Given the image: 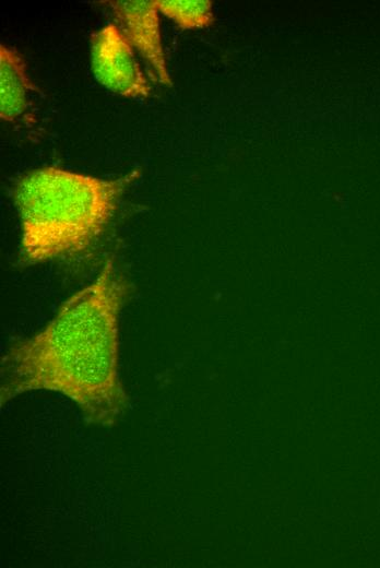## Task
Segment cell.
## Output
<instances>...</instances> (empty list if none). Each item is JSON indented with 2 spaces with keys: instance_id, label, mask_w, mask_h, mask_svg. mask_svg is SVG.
Returning <instances> with one entry per match:
<instances>
[{
  "instance_id": "6da1fadb",
  "label": "cell",
  "mask_w": 380,
  "mask_h": 568,
  "mask_svg": "<svg viewBox=\"0 0 380 568\" xmlns=\"http://www.w3.org/2000/svg\"><path fill=\"white\" fill-rule=\"evenodd\" d=\"M132 284L108 259L88 285L70 296L35 334L1 358V406L29 391L63 394L86 423L112 427L130 406L119 371V320Z\"/></svg>"
},
{
  "instance_id": "7a4b0ae2",
  "label": "cell",
  "mask_w": 380,
  "mask_h": 568,
  "mask_svg": "<svg viewBox=\"0 0 380 568\" xmlns=\"http://www.w3.org/2000/svg\"><path fill=\"white\" fill-rule=\"evenodd\" d=\"M134 173L103 179L58 167L25 174L15 185L21 222V258L25 264L86 252L115 216Z\"/></svg>"
},
{
  "instance_id": "3957f363",
  "label": "cell",
  "mask_w": 380,
  "mask_h": 568,
  "mask_svg": "<svg viewBox=\"0 0 380 568\" xmlns=\"http://www.w3.org/2000/svg\"><path fill=\"white\" fill-rule=\"evenodd\" d=\"M91 68L95 79L117 95L127 98H146L150 95V85L133 48L114 23L92 35Z\"/></svg>"
},
{
  "instance_id": "8992f818",
  "label": "cell",
  "mask_w": 380,
  "mask_h": 568,
  "mask_svg": "<svg viewBox=\"0 0 380 568\" xmlns=\"http://www.w3.org/2000/svg\"><path fill=\"white\" fill-rule=\"evenodd\" d=\"M156 4L181 29L209 27L215 20L211 0H156Z\"/></svg>"
},
{
  "instance_id": "277c9868",
  "label": "cell",
  "mask_w": 380,
  "mask_h": 568,
  "mask_svg": "<svg viewBox=\"0 0 380 568\" xmlns=\"http://www.w3.org/2000/svg\"><path fill=\"white\" fill-rule=\"evenodd\" d=\"M108 3L117 26L132 48L151 64L162 84L171 86L162 44L156 0H116Z\"/></svg>"
},
{
  "instance_id": "5b68a950",
  "label": "cell",
  "mask_w": 380,
  "mask_h": 568,
  "mask_svg": "<svg viewBox=\"0 0 380 568\" xmlns=\"http://www.w3.org/2000/svg\"><path fill=\"white\" fill-rule=\"evenodd\" d=\"M33 90L23 56L14 48L0 45V117L14 121L27 108Z\"/></svg>"
}]
</instances>
